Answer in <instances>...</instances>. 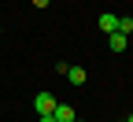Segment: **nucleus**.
Here are the masks:
<instances>
[{
  "label": "nucleus",
  "mask_w": 133,
  "mask_h": 122,
  "mask_svg": "<svg viewBox=\"0 0 133 122\" xmlns=\"http://www.w3.org/2000/svg\"><path fill=\"white\" fill-rule=\"evenodd\" d=\"M56 104H59V100H56L52 93H37V96H33V111H37V115H52Z\"/></svg>",
  "instance_id": "f257e3e1"
},
{
  "label": "nucleus",
  "mask_w": 133,
  "mask_h": 122,
  "mask_svg": "<svg viewBox=\"0 0 133 122\" xmlns=\"http://www.w3.org/2000/svg\"><path fill=\"white\" fill-rule=\"evenodd\" d=\"M66 81H70V85H78V89H81V85L89 81V74H85V67H66Z\"/></svg>",
  "instance_id": "f03ea898"
},
{
  "label": "nucleus",
  "mask_w": 133,
  "mask_h": 122,
  "mask_svg": "<svg viewBox=\"0 0 133 122\" xmlns=\"http://www.w3.org/2000/svg\"><path fill=\"white\" fill-rule=\"evenodd\" d=\"M52 118H56V122H74L78 115H74V107H70V104H56V111H52Z\"/></svg>",
  "instance_id": "7ed1b4c3"
},
{
  "label": "nucleus",
  "mask_w": 133,
  "mask_h": 122,
  "mask_svg": "<svg viewBox=\"0 0 133 122\" xmlns=\"http://www.w3.org/2000/svg\"><path fill=\"white\" fill-rule=\"evenodd\" d=\"M100 30H104V33H115V30H118V15H111V11H104V15H100Z\"/></svg>",
  "instance_id": "20e7f679"
},
{
  "label": "nucleus",
  "mask_w": 133,
  "mask_h": 122,
  "mask_svg": "<svg viewBox=\"0 0 133 122\" xmlns=\"http://www.w3.org/2000/svg\"><path fill=\"white\" fill-rule=\"evenodd\" d=\"M107 48L111 52H126V33H107Z\"/></svg>",
  "instance_id": "39448f33"
},
{
  "label": "nucleus",
  "mask_w": 133,
  "mask_h": 122,
  "mask_svg": "<svg viewBox=\"0 0 133 122\" xmlns=\"http://www.w3.org/2000/svg\"><path fill=\"white\" fill-rule=\"evenodd\" d=\"M115 33H126V37L133 33V19H129V15H118V30H115Z\"/></svg>",
  "instance_id": "423d86ee"
},
{
  "label": "nucleus",
  "mask_w": 133,
  "mask_h": 122,
  "mask_svg": "<svg viewBox=\"0 0 133 122\" xmlns=\"http://www.w3.org/2000/svg\"><path fill=\"white\" fill-rule=\"evenodd\" d=\"M30 4H33V8H48L52 0H30Z\"/></svg>",
  "instance_id": "0eeeda50"
},
{
  "label": "nucleus",
  "mask_w": 133,
  "mask_h": 122,
  "mask_svg": "<svg viewBox=\"0 0 133 122\" xmlns=\"http://www.w3.org/2000/svg\"><path fill=\"white\" fill-rule=\"evenodd\" d=\"M41 122H56V118H52V115H41Z\"/></svg>",
  "instance_id": "6e6552de"
},
{
  "label": "nucleus",
  "mask_w": 133,
  "mask_h": 122,
  "mask_svg": "<svg viewBox=\"0 0 133 122\" xmlns=\"http://www.w3.org/2000/svg\"><path fill=\"white\" fill-rule=\"evenodd\" d=\"M0 33H4V26H0Z\"/></svg>",
  "instance_id": "1a4fd4ad"
},
{
  "label": "nucleus",
  "mask_w": 133,
  "mask_h": 122,
  "mask_svg": "<svg viewBox=\"0 0 133 122\" xmlns=\"http://www.w3.org/2000/svg\"><path fill=\"white\" fill-rule=\"evenodd\" d=\"M122 122H129V118H122Z\"/></svg>",
  "instance_id": "9d476101"
},
{
  "label": "nucleus",
  "mask_w": 133,
  "mask_h": 122,
  "mask_svg": "<svg viewBox=\"0 0 133 122\" xmlns=\"http://www.w3.org/2000/svg\"><path fill=\"white\" fill-rule=\"evenodd\" d=\"M129 122H133V115H129Z\"/></svg>",
  "instance_id": "9b49d317"
}]
</instances>
